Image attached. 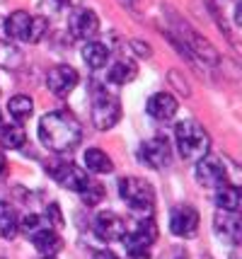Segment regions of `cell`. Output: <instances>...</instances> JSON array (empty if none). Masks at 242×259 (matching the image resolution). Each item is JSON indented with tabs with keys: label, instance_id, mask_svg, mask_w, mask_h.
I'll use <instances>...</instances> for the list:
<instances>
[{
	"label": "cell",
	"instance_id": "cell-26",
	"mask_svg": "<svg viewBox=\"0 0 242 259\" xmlns=\"http://www.w3.org/2000/svg\"><path fill=\"white\" fill-rule=\"evenodd\" d=\"M80 199L87 203V206L100 203L104 199V187H102V184H92V182H90V184H87V187L80 192Z\"/></svg>",
	"mask_w": 242,
	"mask_h": 259
},
{
	"label": "cell",
	"instance_id": "cell-5",
	"mask_svg": "<svg viewBox=\"0 0 242 259\" xmlns=\"http://www.w3.org/2000/svg\"><path fill=\"white\" fill-rule=\"evenodd\" d=\"M121 240L126 245V259H148V247L158 240V226L153 223V218H146L133 230H126Z\"/></svg>",
	"mask_w": 242,
	"mask_h": 259
},
{
	"label": "cell",
	"instance_id": "cell-6",
	"mask_svg": "<svg viewBox=\"0 0 242 259\" xmlns=\"http://www.w3.org/2000/svg\"><path fill=\"white\" fill-rule=\"evenodd\" d=\"M90 114H92V124L100 128V131H107L121 119V104L114 95L109 92H94L92 97V107H90Z\"/></svg>",
	"mask_w": 242,
	"mask_h": 259
},
{
	"label": "cell",
	"instance_id": "cell-17",
	"mask_svg": "<svg viewBox=\"0 0 242 259\" xmlns=\"http://www.w3.org/2000/svg\"><path fill=\"white\" fill-rule=\"evenodd\" d=\"M240 201H242V194L235 184H223L216 189V206L220 211H232L237 213L240 211Z\"/></svg>",
	"mask_w": 242,
	"mask_h": 259
},
{
	"label": "cell",
	"instance_id": "cell-30",
	"mask_svg": "<svg viewBox=\"0 0 242 259\" xmlns=\"http://www.w3.org/2000/svg\"><path fill=\"white\" fill-rule=\"evenodd\" d=\"M230 259H240V249H235V252H232V257Z\"/></svg>",
	"mask_w": 242,
	"mask_h": 259
},
{
	"label": "cell",
	"instance_id": "cell-23",
	"mask_svg": "<svg viewBox=\"0 0 242 259\" xmlns=\"http://www.w3.org/2000/svg\"><path fill=\"white\" fill-rule=\"evenodd\" d=\"M8 112H10V116H15V121L20 124V121L32 116L34 102H32V97H27V95H15V97H10V102H8Z\"/></svg>",
	"mask_w": 242,
	"mask_h": 259
},
{
	"label": "cell",
	"instance_id": "cell-13",
	"mask_svg": "<svg viewBox=\"0 0 242 259\" xmlns=\"http://www.w3.org/2000/svg\"><path fill=\"white\" fill-rule=\"evenodd\" d=\"M94 233L104 242H114V240H121L126 235V223H124L121 215L112 213V211H104L94 221Z\"/></svg>",
	"mask_w": 242,
	"mask_h": 259
},
{
	"label": "cell",
	"instance_id": "cell-3",
	"mask_svg": "<svg viewBox=\"0 0 242 259\" xmlns=\"http://www.w3.org/2000/svg\"><path fill=\"white\" fill-rule=\"evenodd\" d=\"M5 32H8L10 39L36 44V41H41L44 34L49 32V22L44 17L29 15V12H24V10H15L10 17H8V22H5Z\"/></svg>",
	"mask_w": 242,
	"mask_h": 259
},
{
	"label": "cell",
	"instance_id": "cell-22",
	"mask_svg": "<svg viewBox=\"0 0 242 259\" xmlns=\"http://www.w3.org/2000/svg\"><path fill=\"white\" fill-rule=\"evenodd\" d=\"M136 75H138V66H136L131 58H124V61L114 63L112 70H109V80L116 82V85H126V82H131Z\"/></svg>",
	"mask_w": 242,
	"mask_h": 259
},
{
	"label": "cell",
	"instance_id": "cell-25",
	"mask_svg": "<svg viewBox=\"0 0 242 259\" xmlns=\"http://www.w3.org/2000/svg\"><path fill=\"white\" fill-rule=\"evenodd\" d=\"M24 141H27V134H24V128L20 124H10L0 128V143H3V148L17 150V148L24 146Z\"/></svg>",
	"mask_w": 242,
	"mask_h": 259
},
{
	"label": "cell",
	"instance_id": "cell-9",
	"mask_svg": "<svg viewBox=\"0 0 242 259\" xmlns=\"http://www.w3.org/2000/svg\"><path fill=\"white\" fill-rule=\"evenodd\" d=\"M196 180L204 187H223L228 184V167L218 155H204L196 165Z\"/></svg>",
	"mask_w": 242,
	"mask_h": 259
},
{
	"label": "cell",
	"instance_id": "cell-18",
	"mask_svg": "<svg viewBox=\"0 0 242 259\" xmlns=\"http://www.w3.org/2000/svg\"><path fill=\"white\" fill-rule=\"evenodd\" d=\"M82 61L90 68L100 70V68H104L107 61H109V49H107L102 41H87V44L82 46Z\"/></svg>",
	"mask_w": 242,
	"mask_h": 259
},
{
	"label": "cell",
	"instance_id": "cell-24",
	"mask_svg": "<svg viewBox=\"0 0 242 259\" xmlns=\"http://www.w3.org/2000/svg\"><path fill=\"white\" fill-rule=\"evenodd\" d=\"M20 228H22V233L27 237H34L39 235V233H44V230H51V218L49 215H41V213H27L22 218V223H20Z\"/></svg>",
	"mask_w": 242,
	"mask_h": 259
},
{
	"label": "cell",
	"instance_id": "cell-32",
	"mask_svg": "<svg viewBox=\"0 0 242 259\" xmlns=\"http://www.w3.org/2000/svg\"><path fill=\"white\" fill-rule=\"evenodd\" d=\"M41 259H56V257H41Z\"/></svg>",
	"mask_w": 242,
	"mask_h": 259
},
{
	"label": "cell",
	"instance_id": "cell-33",
	"mask_svg": "<svg viewBox=\"0 0 242 259\" xmlns=\"http://www.w3.org/2000/svg\"><path fill=\"white\" fill-rule=\"evenodd\" d=\"M126 3H133V0H126Z\"/></svg>",
	"mask_w": 242,
	"mask_h": 259
},
{
	"label": "cell",
	"instance_id": "cell-7",
	"mask_svg": "<svg viewBox=\"0 0 242 259\" xmlns=\"http://www.w3.org/2000/svg\"><path fill=\"white\" fill-rule=\"evenodd\" d=\"M140 162H146L148 167L153 169H162L172 162V146L165 136H155V138H148L143 141L138 148Z\"/></svg>",
	"mask_w": 242,
	"mask_h": 259
},
{
	"label": "cell",
	"instance_id": "cell-15",
	"mask_svg": "<svg viewBox=\"0 0 242 259\" xmlns=\"http://www.w3.org/2000/svg\"><path fill=\"white\" fill-rule=\"evenodd\" d=\"M70 32H73V36L85 39V41L94 39L97 32H100V17H97V12L87 10V8H80L70 17Z\"/></svg>",
	"mask_w": 242,
	"mask_h": 259
},
{
	"label": "cell",
	"instance_id": "cell-14",
	"mask_svg": "<svg viewBox=\"0 0 242 259\" xmlns=\"http://www.w3.org/2000/svg\"><path fill=\"white\" fill-rule=\"evenodd\" d=\"M213 228H216V233H218L220 240L232 242V245H237V242H240V237H242L240 213H232V211H220V213H216V218H213Z\"/></svg>",
	"mask_w": 242,
	"mask_h": 259
},
{
	"label": "cell",
	"instance_id": "cell-27",
	"mask_svg": "<svg viewBox=\"0 0 242 259\" xmlns=\"http://www.w3.org/2000/svg\"><path fill=\"white\" fill-rule=\"evenodd\" d=\"M162 259H189V254H186L182 247H172L170 252H165V254H162Z\"/></svg>",
	"mask_w": 242,
	"mask_h": 259
},
{
	"label": "cell",
	"instance_id": "cell-10",
	"mask_svg": "<svg viewBox=\"0 0 242 259\" xmlns=\"http://www.w3.org/2000/svg\"><path fill=\"white\" fill-rule=\"evenodd\" d=\"M170 230L179 237H194L199 230V211L194 206H174L170 213Z\"/></svg>",
	"mask_w": 242,
	"mask_h": 259
},
{
	"label": "cell",
	"instance_id": "cell-12",
	"mask_svg": "<svg viewBox=\"0 0 242 259\" xmlns=\"http://www.w3.org/2000/svg\"><path fill=\"white\" fill-rule=\"evenodd\" d=\"M54 180L61 184V187H66L70 192H78L80 194L87 184H90V177H87V172L78 165H73V162H63V165H58L54 169Z\"/></svg>",
	"mask_w": 242,
	"mask_h": 259
},
{
	"label": "cell",
	"instance_id": "cell-29",
	"mask_svg": "<svg viewBox=\"0 0 242 259\" xmlns=\"http://www.w3.org/2000/svg\"><path fill=\"white\" fill-rule=\"evenodd\" d=\"M5 169H8V160H5V155H0V177L5 175Z\"/></svg>",
	"mask_w": 242,
	"mask_h": 259
},
{
	"label": "cell",
	"instance_id": "cell-11",
	"mask_svg": "<svg viewBox=\"0 0 242 259\" xmlns=\"http://www.w3.org/2000/svg\"><path fill=\"white\" fill-rule=\"evenodd\" d=\"M46 85L54 95L63 97V95H68V92L78 85V70L73 66H68V63H58V66H54L49 70Z\"/></svg>",
	"mask_w": 242,
	"mask_h": 259
},
{
	"label": "cell",
	"instance_id": "cell-21",
	"mask_svg": "<svg viewBox=\"0 0 242 259\" xmlns=\"http://www.w3.org/2000/svg\"><path fill=\"white\" fill-rule=\"evenodd\" d=\"M85 165L90 172H97V175H107V172H112L114 169V162L109 160V155L100 150V148H90L87 153H85Z\"/></svg>",
	"mask_w": 242,
	"mask_h": 259
},
{
	"label": "cell",
	"instance_id": "cell-28",
	"mask_svg": "<svg viewBox=\"0 0 242 259\" xmlns=\"http://www.w3.org/2000/svg\"><path fill=\"white\" fill-rule=\"evenodd\" d=\"M92 259H119L114 252H109V249H100V252H94Z\"/></svg>",
	"mask_w": 242,
	"mask_h": 259
},
{
	"label": "cell",
	"instance_id": "cell-2",
	"mask_svg": "<svg viewBox=\"0 0 242 259\" xmlns=\"http://www.w3.org/2000/svg\"><path fill=\"white\" fill-rule=\"evenodd\" d=\"M174 143H177L182 160H201L204 155H208L211 138H208V131L199 121L184 119L174 126Z\"/></svg>",
	"mask_w": 242,
	"mask_h": 259
},
{
	"label": "cell",
	"instance_id": "cell-19",
	"mask_svg": "<svg viewBox=\"0 0 242 259\" xmlns=\"http://www.w3.org/2000/svg\"><path fill=\"white\" fill-rule=\"evenodd\" d=\"M32 240V245H34L44 257H54L58 249L63 247V240L58 237V233H54V228L51 230H44V233H39V235L34 237H29Z\"/></svg>",
	"mask_w": 242,
	"mask_h": 259
},
{
	"label": "cell",
	"instance_id": "cell-1",
	"mask_svg": "<svg viewBox=\"0 0 242 259\" xmlns=\"http://www.w3.org/2000/svg\"><path fill=\"white\" fill-rule=\"evenodd\" d=\"M39 136H41V143L49 150H54V153H70V150H75L80 146L82 126L68 109H56V112H46L41 116Z\"/></svg>",
	"mask_w": 242,
	"mask_h": 259
},
{
	"label": "cell",
	"instance_id": "cell-31",
	"mask_svg": "<svg viewBox=\"0 0 242 259\" xmlns=\"http://www.w3.org/2000/svg\"><path fill=\"white\" fill-rule=\"evenodd\" d=\"M0 128H3V116H0Z\"/></svg>",
	"mask_w": 242,
	"mask_h": 259
},
{
	"label": "cell",
	"instance_id": "cell-16",
	"mask_svg": "<svg viewBox=\"0 0 242 259\" xmlns=\"http://www.w3.org/2000/svg\"><path fill=\"white\" fill-rule=\"evenodd\" d=\"M177 100H174L172 95H167V92H155V95H150L148 104H146V109L153 119H158V121H170L174 114H177Z\"/></svg>",
	"mask_w": 242,
	"mask_h": 259
},
{
	"label": "cell",
	"instance_id": "cell-20",
	"mask_svg": "<svg viewBox=\"0 0 242 259\" xmlns=\"http://www.w3.org/2000/svg\"><path fill=\"white\" fill-rule=\"evenodd\" d=\"M17 228H20V221H17L15 208L8 201H0V237L12 240L17 235Z\"/></svg>",
	"mask_w": 242,
	"mask_h": 259
},
{
	"label": "cell",
	"instance_id": "cell-4",
	"mask_svg": "<svg viewBox=\"0 0 242 259\" xmlns=\"http://www.w3.org/2000/svg\"><path fill=\"white\" fill-rule=\"evenodd\" d=\"M119 194L133 211L146 213L150 218V211L155 206V192H153L150 182L140 180V177H124V180H119Z\"/></svg>",
	"mask_w": 242,
	"mask_h": 259
},
{
	"label": "cell",
	"instance_id": "cell-8",
	"mask_svg": "<svg viewBox=\"0 0 242 259\" xmlns=\"http://www.w3.org/2000/svg\"><path fill=\"white\" fill-rule=\"evenodd\" d=\"M174 24H177V32H179L182 41H184V51H189L191 56L204 58V61L213 63V66L218 63V51L208 44L206 39L196 32V29H191V27H189L186 22H182V20H174Z\"/></svg>",
	"mask_w": 242,
	"mask_h": 259
}]
</instances>
